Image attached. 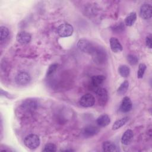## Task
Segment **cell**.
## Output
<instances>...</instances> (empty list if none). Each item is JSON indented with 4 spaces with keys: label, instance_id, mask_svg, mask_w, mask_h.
Returning a JSON list of instances; mask_svg holds the SVG:
<instances>
[{
    "label": "cell",
    "instance_id": "277c9868",
    "mask_svg": "<svg viewBox=\"0 0 152 152\" xmlns=\"http://www.w3.org/2000/svg\"><path fill=\"white\" fill-rule=\"evenodd\" d=\"M21 107L27 113H32L37 109V103L35 100L32 99H26L21 103Z\"/></svg>",
    "mask_w": 152,
    "mask_h": 152
},
{
    "label": "cell",
    "instance_id": "30bf717a",
    "mask_svg": "<svg viewBox=\"0 0 152 152\" xmlns=\"http://www.w3.org/2000/svg\"><path fill=\"white\" fill-rule=\"evenodd\" d=\"M16 39H17V41L20 44L24 45H27L30 42L31 39V36L28 33L25 31H22L17 33L16 36Z\"/></svg>",
    "mask_w": 152,
    "mask_h": 152
},
{
    "label": "cell",
    "instance_id": "ba28073f",
    "mask_svg": "<svg viewBox=\"0 0 152 152\" xmlns=\"http://www.w3.org/2000/svg\"><path fill=\"white\" fill-rule=\"evenodd\" d=\"M31 80L30 75L25 71H21L18 72L15 77V81L18 85L24 86L27 84Z\"/></svg>",
    "mask_w": 152,
    "mask_h": 152
},
{
    "label": "cell",
    "instance_id": "cb8c5ba5",
    "mask_svg": "<svg viewBox=\"0 0 152 152\" xmlns=\"http://www.w3.org/2000/svg\"><path fill=\"white\" fill-rule=\"evenodd\" d=\"M43 151H56V147L53 143H48L46 144L44 148L43 149Z\"/></svg>",
    "mask_w": 152,
    "mask_h": 152
},
{
    "label": "cell",
    "instance_id": "603a6c76",
    "mask_svg": "<svg viewBox=\"0 0 152 152\" xmlns=\"http://www.w3.org/2000/svg\"><path fill=\"white\" fill-rule=\"evenodd\" d=\"M127 60H128V62L129 63V64H131L132 65H136L138 62V58L135 55H132V54H129L128 55Z\"/></svg>",
    "mask_w": 152,
    "mask_h": 152
},
{
    "label": "cell",
    "instance_id": "d4e9b609",
    "mask_svg": "<svg viewBox=\"0 0 152 152\" xmlns=\"http://www.w3.org/2000/svg\"><path fill=\"white\" fill-rule=\"evenodd\" d=\"M58 67V64H57L56 63L51 64L49 66V68L47 71V76H49V75H52L53 73H54L56 71V70L57 69Z\"/></svg>",
    "mask_w": 152,
    "mask_h": 152
},
{
    "label": "cell",
    "instance_id": "7c38bea8",
    "mask_svg": "<svg viewBox=\"0 0 152 152\" xmlns=\"http://www.w3.org/2000/svg\"><path fill=\"white\" fill-rule=\"evenodd\" d=\"M110 46L112 50L115 53H119L123 49L122 45L116 37H112L110 39Z\"/></svg>",
    "mask_w": 152,
    "mask_h": 152
},
{
    "label": "cell",
    "instance_id": "44dd1931",
    "mask_svg": "<svg viewBox=\"0 0 152 152\" xmlns=\"http://www.w3.org/2000/svg\"><path fill=\"white\" fill-rule=\"evenodd\" d=\"M9 30L8 29L4 27L1 26L0 27V40L1 42H2L4 40H5L8 36H9Z\"/></svg>",
    "mask_w": 152,
    "mask_h": 152
},
{
    "label": "cell",
    "instance_id": "9c48e42d",
    "mask_svg": "<svg viewBox=\"0 0 152 152\" xmlns=\"http://www.w3.org/2000/svg\"><path fill=\"white\" fill-rule=\"evenodd\" d=\"M152 7L151 4L145 3L141 5L140 9V15L144 20H148L151 18Z\"/></svg>",
    "mask_w": 152,
    "mask_h": 152
},
{
    "label": "cell",
    "instance_id": "9a60e30c",
    "mask_svg": "<svg viewBox=\"0 0 152 152\" xmlns=\"http://www.w3.org/2000/svg\"><path fill=\"white\" fill-rule=\"evenodd\" d=\"M102 148L104 151L106 152H115L118 151L116 145L111 141H105L103 143Z\"/></svg>",
    "mask_w": 152,
    "mask_h": 152
},
{
    "label": "cell",
    "instance_id": "52a82bcc",
    "mask_svg": "<svg viewBox=\"0 0 152 152\" xmlns=\"http://www.w3.org/2000/svg\"><path fill=\"white\" fill-rule=\"evenodd\" d=\"M105 80V77L103 75H94L91 78L90 83V88L94 92L103 84Z\"/></svg>",
    "mask_w": 152,
    "mask_h": 152
},
{
    "label": "cell",
    "instance_id": "ac0fdd59",
    "mask_svg": "<svg viewBox=\"0 0 152 152\" xmlns=\"http://www.w3.org/2000/svg\"><path fill=\"white\" fill-rule=\"evenodd\" d=\"M129 118L126 116V117H124L120 119L117 120L112 125V129L113 130H116L119 129L120 128H121L122 126H123L124 125L126 124V123L128 121Z\"/></svg>",
    "mask_w": 152,
    "mask_h": 152
},
{
    "label": "cell",
    "instance_id": "6da1fadb",
    "mask_svg": "<svg viewBox=\"0 0 152 152\" xmlns=\"http://www.w3.org/2000/svg\"><path fill=\"white\" fill-rule=\"evenodd\" d=\"M24 144L29 149L33 150L39 146L40 140L36 134H29L24 138Z\"/></svg>",
    "mask_w": 152,
    "mask_h": 152
},
{
    "label": "cell",
    "instance_id": "e0dca14e",
    "mask_svg": "<svg viewBox=\"0 0 152 152\" xmlns=\"http://www.w3.org/2000/svg\"><path fill=\"white\" fill-rule=\"evenodd\" d=\"M137 20V14L134 12L129 13L125 19V24L127 26H132Z\"/></svg>",
    "mask_w": 152,
    "mask_h": 152
},
{
    "label": "cell",
    "instance_id": "8992f818",
    "mask_svg": "<svg viewBox=\"0 0 152 152\" xmlns=\"http://www.w3.org/2000/svg\"><path fill=\"white\" fill-rule=\"evenodd\" d=\"M94 103L95 98L92 94L90 93L84 94L79 100L80 105L84 107H91L94 104Z\"/></svg>",
    "mask_w": 152,
    "mask_h": 152
},
{
    "label": "cell",
    "instance_id": "d6986e66",
    "mask_svg": "<svg viewBox=\"0 0 152 152\" xmlns=\"http://www.w3.org/2000/svg\"><path fill=\"white\" fill-rule=\"evenodd\" d=\"M119 74L123 77H127L130 74V68L125 65H121L118 69Z\"/></svg>",
    "mask_w": 152,
    "mask_h": 152
},
{
    "label": "cell",
    "instance_id": "8fae6325",
    "mask_svg": "<svg viewBox=\"0 0 152 152\" xmlns=\"http://www.w3.org/2000/svg\"><path fill=\"white\" fill-rule=\"evenodd\" d=\"M132 107V103L131 102V100L129 97L125 96L122 99V101L121 102V106H120V111L124 113L128 112L131 110Z\"/></svg>",
    "mask_w": 152,
    "mask_h": 152
},
{
    "label": "cell",
    "instance_id": "3957f363",
    "mask_svg": "<svg viewBox=\"0 0 152 152\" xmlns=\"http://www.w3.org/2000/svg\"><path fill=\"white\" fill-rule=\"evenodd\" d=\"M77 46L80 50L88 53L92 54L95 49V47L93 44L89 40L84 39H80L77 42Z\"/></svg>",
    "mask_w": 152,
    "mask_h": 152
},
{
    "label": "cell",
    "instance_id": "7402d4cb",
    "mask_svg": "<svg viewBox=\"0 0 152 152\" xmlns=\"http://www.w3.org/2000/svg\"><path fill=\"white\" fill-rule=\"evenodd\" d=\"M145 69H146V65L144 64L141 63L139 64L138 69L137 71V77L138 78H142L143 77Z\"/></svg>",
    "mask_w": 152,
    "mask_h": 152
},
{
    "label": "cell",
    "instance_id": "5b68a950",
    "mask_svg": "<svg viewBox=\"0 0 152 152\" xmlns=\"http://www.w3.org/2000/svg\"><path fill=\"white\" fill-rule=\"evenodd\" d=\"M94 93L96 95L99 105L104 106L106 104L108 99V94L107 90L105 88L100 87L97 88Z\"/></svg>",
    "mask_w": 152,
    "mask_h": 152
},
{
    "label": "cell",
    "instance_id": "ffe728a7",
    "mask_svg": "<svg viewBox=\"0 0 152 152\" xmlns=\"http://www.w3.org/2000/svg\"><path fill=\"white\" fill-rule=\"evenodd\" d=\"M128 87H129V83H128V81L127 80L124 81L120 85L119 88H118V90H117L118 94H119V95L124 94L126 92Z\"/></svg>",
    "mask_w": 152,
    "mask_h": 152
},
{
    "label": "cell",
    "instance_id": "4fadbf2b",
    "mask_svg": "<svg viewBox=\"0 0 152 152\" xmlns=\"http://www.w3.org/2000/svg\"><path fill=\"white\" fill-rule=\"evenodd\" d=\"M134 137L133 131L131 129H127L123 134L121 138V142L124 145H128Z\"/></svg>",
    "mask_w": 152,
    "mask_h": 152
},
{
    "label": "cell",
    "instance_id": "484cf974",
    "mask_svg": "<svg viewBox=\"0 0 152 152\" xmlns=\"http://www.w3.org/2000/svg\"><path fill=\"white\" fill-rule=\"evenodd\" d=\"M145 44H146V46L148 48H150V49L151 48V34H150L146 37Z\"/></svg>",
    "mask_w": 152,
    "mask_h": 152
},
{
    "label": "cell",
    "instance_id": "2e32d148",
    "mask_svg": "<svg viewBox=\"0 0 152 152\" xmlns=\"http://www.w3.org/2000/svg\"><path fill=\"white\" fill-rule=\"evenodd\" d=\"M99 132V129L94 126L89 125L86 126L83 130V134L85 137H91Z\"/></svg>",
    "mask_w": 152,
    "mask_h": 152
},
{
    "label": "cell",
    "instance_id": "5bb4252c",
    "mask_svg": "<svg viewBox=\"0 0 152 152\" xmlns=\"http://www.w3.org/2000/svg\"><path fill=\"white\" fill-rule=\"evenodd\" d=\"M96 122L98 125L102 127H104L109 124L110 122V119L107 115L104 114L100 115L96 120Z\"/></svg>",
    "mask_w": 152,
    "mask_h": 152
},
{
    "label": "cell",
    "instance_id": "7a4b0ae2",
    "mask_svg": "<svg viewBox=\"0 0 152 152\" xmlns=\"http://www.w3.org/2000/svg\"><path fill=\"white\" fill-rule=\"evenodd\" d=\"M74 31L73 27L68 23H63L57 28V33L61 37H66L72 34Z\"/></svg>",
    "mask_w": 152,
    "mask_h": 152
}]
</instances>
